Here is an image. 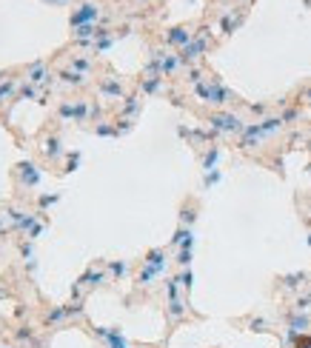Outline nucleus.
I'll list each match as a JSON object with an SVG mask.
<instances>
[{
    "instance_id": "1",
    "label": "nucleus",
    "mask_w": 311,
    "mask_h": 348,
    "mask_svg": "<svg viewBox=\"0 0 311 348\" xmlns=\"http://www.w3.org/2000/svg\"><path fill=\"white\" fill-rule=\"evenodd\" d=\"M289 328H291V331H297V334H303V331H308V328H311V320L305 317V314H291V317H289Z\"/></svg>"
},
{
    "instance_id": "2",
    "label": "nucleus",
    "mask_w": 311,
    "mask_h": 348,
    "mask_svg": "<svg viewBox=\"0 0 311 348\" xmlns=\"http://www.w3.org/2000/svg\"><path fill=\"white\" fill-rule=\"evenodd\" d=\"M183 314H186L183 303H180V300H172V303H168V326H174L177 320H183Z\"/></svg>"
},
{
    "instance_id": "3",
    "label": "nucleus",
    "mask_w": 311,
    "mask_h": 348,
    "mask_svg": "<svg viewBox=\"0 0 311 348\" xmlns=\"http://www.w3.org/2000/svg\"><path fill=\"white\" fill-rule=\"evenodd\" d=\"M66 314H69V311H63V308H54V311H51L49 317H46V326L51 328V326H58V323H63Z\"/></svg>"
},
{
    "instance_id": "4",
    "label": "nucleus",
    "mask_w": 311,
    "mask_h": 348,
    "mask_svg": "<svg viewBox=\"0 0 311 348\" xmlns=\"http://www.w3.org/2000/svg\"><path fill=\"white\" fill-rule=\"evenodd\" d=\"M248 326H251V331H268L266 320H248Z\"/></svg>"
},
{
    "instance_id": "5",
    "label": "nucleus",
    "mask_w": 311,
    "mask_h": 348,
    "mask_svg": "<svg viewBox=\"0 0 311 348\" xmlns=\"http://www.w3.org/2000/svg\"><path fill=\"white\" fill-rule=\"evenodd\" d=\"M177 283H180L183 288H191V274H188V271H186V274H180V277H177Z\"/></svg>"
},
{
    "instance_id": "6",
    "label": "nucleus",
    "mask_w": 311,
    "mask_h": 348,
    "mask_svg": "<svg viewBox=\"0 0 311 348\" xmlns=\"http://www.w3.org/2000/svg\"><path fill=\"white\" fill-rule=\"evenodd\" d=\"M0 348H12V345H0Z\"/></svg>"
}]
</instances>
